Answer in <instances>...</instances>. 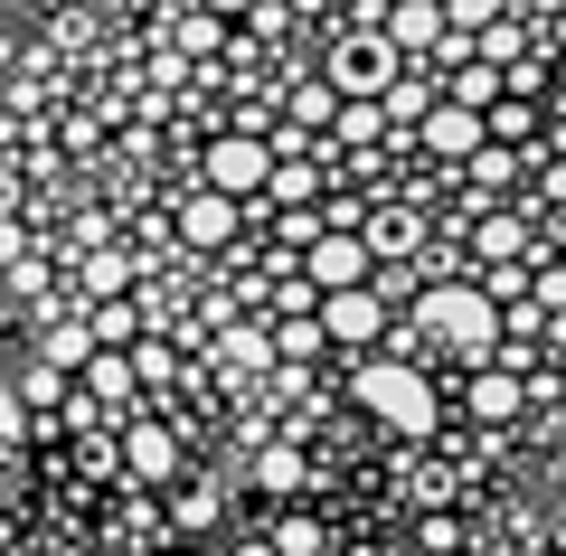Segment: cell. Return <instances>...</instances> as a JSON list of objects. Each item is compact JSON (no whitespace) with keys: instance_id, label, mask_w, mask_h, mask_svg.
<instances>
[{"instance_id":"cell-20","label":"cell","mask_w":566,"mask_h":556,"mask_svg":"<svg viewBox=\"0 0 566 556\" xmlns=\"http://www.w3.org/2000/svg\"><path fill=\"white\" fill-rule=\"evenodd\" d=\"M491 20H510V0H444V29H463V39H482Z\"/></svg>"},{"instance_id":"cell-10","label":"cell","mask_w":566,"mask_h":556,"mask_svg":"<svg viewBox=\"0 0 566 556\" xmlns=\"http://www.w3.org/2000/svg\"><path fill=\"white\" fill-rule=\"evenodd\" d=\"M482 114H463V104H434V114H424V151H444V160H472L482 151Z\"/></svg>"},{"instance_id":"cell-3","label":"cell","mask_w":566,"mask_h":556,"mask_svg":"<svg viewBox=\"0 0 566 556\" xmlns=\"http://www.w3.org/2000/svg\"><path fill=\"white\" fill-rule=\"evenodd\" d=\"M264 179H274V141L264 133H218L208 141V189H218V199H264Z\"/></svg>"},{"instance_id":"cell-9","label":"cell","mask_w":566,"mask_h":556,"mask_svg":"<svg viewBox=\"0 0 566 556\" xmlns=\"http://www.w3.org/2000/svg\"><path fill=\"white\" fill-rule=\"evenodd\" d=\"M378 39L397 48V57H416V48H434V39H444V0H397Z\"/></svg>"},{"instance_id":"cell-27","label":"cell","mask_w":566,"mask_h":556,"mask_svg":"<svg viewBox=\"0 0 566 556\" xmlns=\"http://www.w3.org/2000/svg\"><path fill=\"white\" fill-rule=\"evenodd\" d=\"M170 518H180V528H218V491H180V510H170Z\"/></svg>"},{"instance_id":"cell-28","label":"cell","mask_w":566,"mask_h":556,"mask_svg":"<svg viewBox=\"0 0 566 556\" xmlns=\"http://www.w3.org/2000/svg\"><path fill=\"white\" fill-rule=\"evenodd\" d=\"M104 339H133V312H123V302H104V312H95V349H104Z\"/></svg>"},{"instance_id":"cell-7","label":"cell","mask_w":566,"mask_h":556,"mask_svg":"<svg viewBox=\"0 0 566 556\" xmlns=\"http://www.w3.org/2000/svg\"><path fill=\"white\" fill-rule=\"evenodd\" d=\"M303 283H312V293L368 283V245H359V227H349V237H312V255H303Z\"/></svg>"},{"instance_id":"cell-17","label":"cell","mask_w":566,"mask_h":556,"mask_svg":"<svg viewBox=\"0 0 566 556\" xmlns=\"http://www.w3.org/2000/svg\"><path fill=\"white\" fill-rule=\"evenodd\" d=\"M85 302H123V293H133V264H123V255H85Z\"/></svg>"},{"instance_id":"cell-4","label":"cell","mask_w":566,"mask_h":556,"mask_svg":"<svg viewBox=\"0 0 566 556\" xmlns=\"http://www.w3.org/2000/svg\"><path fill=\"white\" fill-rule=\"evenodd\" d=\"M397 76H406V57H397L387 39H349V48H331V76H322V85H331L340 104H378Z\"/></svg>"},{"instance_id":"cell-2","label":"cell","mask_w":566,"mask_h":556,"mask_svg":"<svg viewBox=\"0 0 566 556\" xmlns=\"http://www.w3.org/2000/svg\"><path fill=\"white\" fill-rule=\"evenodd\" d=\"M424 331L444 339V349H463V358H491V339H501V302L482 293V283H424Z\"/></svg>"},{"instance_id":"cell-8","label":"cell","mask_w":566,"mask_h":556,"mask_svg":"<svg viewBox=\"0 0 566 556\" xmlns=\"http://www.w3.org/2000/svg\"><path fill=\"white\" fill-rule=\"evenodd\" d=\"M359 245H368V264H406L424 245V218L416 208H368L359 218Z\"/></svg>"},{"instance_id":"cell-26","label":"cell","mask_w":566,"mask_h":556,"mask_svg":"<svg viewBox=\"0 0 566 556\" xmlns=\"http://www.w3.org/2000/svg\"><path fill=\"white\" fill-rule=\"evenodd\" d=\"M331 133H349V141H378V104H340V114H331Z\"/></svg>"},{"instance_id":"cell-1","label":"cell","mask_w":566,"mask_h":556,"mask_svg":"<svg viewBox=\"0 0 566 556\" xmlns=\"http://www.w3.org/2000/svg\"><path fill=\"white\" fill-rule=\"evenodd\" d=\"M349 397H359L387 434H434V424H444V406H434L424 368H406V358H368L359 378H349Z\"/></svg>"},{"instance_id":"cell-18","label":"cell","mask_w":566,"mask_h":556,"mask_svg":"<svg viewBox=\"0 0 566 556\" xmlns=\"http://www.w3.org/2000/svg\"><path fill=\"white\" fill-rule=\"evenodd\" d=\"M10 397H20V406H57V397H66V368H48V358H29Z\"/></svg>"},{"instance_id":"cell-24","label":"cell","mask_w":566,"mask_h":556,"mask_svg":"<svg viewBox=\"0 0 566 556\" xmlns=\"http://www.w3.org/2000/svg\"><path fill=\"white\" fill-rule=\"evenodd\" d=\"M538 85H547V57H528V48H520V57L501 66V95H520V104H528Z\"/></svg>"},{"instance_id":"cell-21","label":"cell","mask_w":566,"mask_h":556,"mask_svg":"<svg viewBox=\"0 0 566 556\" xmlns=\"http://www.w3.org/2000/svg\"><path fill=\"white\" fill-rule=\"evenodd\" d=\"M312 349H322V321H312V312H303V321H283V331H274V358H293V368H303Z\"/></svg>"},{"instance_id":"cell-12","label":"cell","mask_w":566,"mask_h":556,"mask_svg":"<svg viewBox=\"0 0 566 556\" xmlns=\"http://www.w3.org/2000/svg\"><path fill=\"white\" fill-rule=\"evenodd\" d=\"M123 472L133 481H170L180 472V443H170L161 424H133V434H123Z\"/></svg>"},{"instance_id":"cell-29","label":"cell","mask_w":566,"mask_h":556,"mask_svg":"<svg viewBox=\"0 0 566 556\" xmlns=\"http://www.w3.org/2000/svg\"><path fill=\"white\" fill-rule=\"evenodd\" d=\"M208 20H245V10H255V0H199Z\"/></svg>"},{"instance_id":"cell-16","label":"cell","mask_w":566,"mask_h":556,"mask_svg":"<svg viewBox=\"0 0 566 556\" xmlns=\"http://www.w3.org/2000/svg\"><path fill=\"white\" fill-rule=\"evenodd\" d=\"M255 491H303V453H293V443H264V453H255Z\"/></svg>"},{"instance_id":"cell-13","label":"cell","mask_w":566,"mask_h":556,"mask_svg":"<svg viewBox=\"0 0 566 556\" xmlns=\"http://www.w3.org/2000/svg\"><path fill=\"white\" fill-rule=\"evenodd\" d=\"M472 416H482V424H510V416H520V368H482V387H472Z\"/></svg>"},{"instance_id":"cell-14","label":"cell","mask_w":566,"mask_h":556,"mask_svg":"<svg viewBox=\"0 0 566 556\" xmlns=\"http://www.w3.org/2000/svg\"><path fill=\"white\" fill-rule=\"evenodd\" d=\"M444 104H463V114H491V104H501V66L463 57V66H453V95H444Z\"/></svg>"},{"instance_id":"cell-19","label":"cell","mask_w":566,"mask_h":556,"mask_svg":"<svg viewBox=\"0 0 566 556\" xmlns=\"http://www.w3.org/2000/svg\"><path fill=\"white\" fill-rule=\"evenodd\" d=\"M520 245H528V218H510V208H501V218H482V255L491 264H510Z\"/></svg>"},{"instance_id":"cell-23","label":"cell","mask_w":566,"mask_h":556,"mask_svg":"<svg viewBox=\"0 0 566 556\" xmlns=\"http://www.w3.org/2000/svg\"><path fill=\"white\" fill-rule=\"evenodd\" d=\"M227 368H264V358H274V331H227Z\"/></svg>"},{"instance_id":"cell-5","label":"cell","mask_w":566,"mask_h":556,"mask_svg":"<svg viewBox=\"0 0 566 556\" xmlns=\"http://www.w3.org/2000/svg\"><path fill=\"white\" fill-rule=\"evenodd\" d=\"M322 339H349V349H359V339H378L387 331V302L368 293V283H340V293H322Z\"/></svg>"},{"instance_id":"cell-11","label":"cell","mask_w":566,"mask_h":556,"mask_svg":"<svg viewBox=\"0 0 566 556\" xmlns=\"http://www.w3.org/2000/svg\"><path fill=\"white\" fill-rule=\"evenodd\" d=\"M133 387H142V368H133V358H114V349H95L76 368V397H95V406H133Z\"/></svg>"},{"instance_id":"cell-6","label":"cell","mask_w":566,"mask_h":556,"mask_svg":"<svg viewBox=\"0 0 566 556\" xmlns=\"http://www.w3.org/2000/svg\"><path fill=\"white\" fill-rule=\"evenodd\" d=\"M237 199H218V189H189L180 199V245H199V255H218V245H237Z\"/></svg>"},{"instance_id":"cell-30","label":"cell","mask_w":566,"mask_h":556,"mask_svg":"<svg viewBox=\"0 0 566 556\" xmlns=\"http://www.w3.org/2000/svg\"><path fill=\"white\" fill-rule=\"evenodd\" d=\"M20 424H29V406H20V397H0V434H20Z\"/></svg>"},{"instance_id":"cell-25","label":"cell","mask_w":566,"mask_h":556,"mask_svg":"<svg viewBox=\"0 0 566 556\" xmlns=\"http://www.w3.org/2000/svg\"><path fill=\"white\" fill-rule=\"evenodd\" d=\"M274 547H283V556H312V547H322V518H283Z\"/></svg>"},{"instance_id":"cell-22","label":"cell","mask_w":566,"mask_h":556,"mask_svg":"<svg viewBox=\"0 0 566 556\" xmlns=\"http://www.w3.org/2000/svg\"><path fill=\"white\" fill-rule=\"evenodd\" d=\"M331 114H340L331 85H293V133H312V123H331Z\"/></svg>"},{"instance_id":"cell-15","label":"cell","mask_w":566,"mask_h":556,"mask_svg":"<svg viewBox=\"0 0 566 556\" xmlns=\"http://www.w3.org/2000/svg\"><path fill=\"white\" fill-rule=\"evenodd\" d=\"M39 358H48V368H66V378H76L85 358H95V331H85V321H57V331L39 339Z\"/></svg>"}]
</instances>
